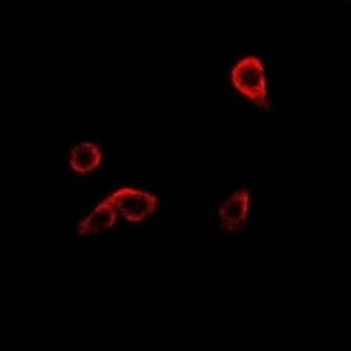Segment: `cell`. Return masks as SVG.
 Wrapping results in <instances>:
<instances>
[{
  "instance_id": "3957f363",
  "label": "cell",
  "mask_w": 351,
  "mask_h": 351,
  "mask_svg": "<svg viewBox=\"0 0 351 351\" xmlns=\"http://www.w3.org/2000/svg\"><path fill=\"white\" fill-rule=\"evenodd\" d=\"M247 213H250V192L243 188L221 204V208L218 209L219 225L227 232L239 230L247 219Z\"/></svg>"
},
{
  "instance_id": "277c9868",
  "label": "cell",
  "mask_w": 351,
  "mask_h": 351,
  "mask_svg": "<svg viewBox=\"0 0 351 351\" xmlns=\"http://www.w3.org/2000/svg\"><path fill=\"white\" fill-rule=\"evenodd\" d=\"M116 215L118 213L112 208V204L109 200H104L77 225V236H95V234L109 230L111 227H114Z\"/></svg>"
},
{
  "instance_id": "6da1fadb",
  "label": "cell",
  "mask_w": 351,
  "mask_h": 351,
  "mask_svg": "<svg viewBox=\"0 0 351 351\" xmlns=\"http://www.w3.org/2000/svg\"><path fill=\"white\" fill-rule=\"evenodd\" d=\"M230 84L236 92L247 99L256 108L269 109L267 83H265V71L263 64L256 56H246L237 62L230 71Z\"/></svg>"
},
{
  "instance_id": "5b68a950",
  "label": "cell",
  "mask_w": 351,
  "mask_h": 351,
  "mask_svg": "<svg viewBox=\"0 0 351 351\" xmlns=\"http://www.w3.org/2000/svg\"><path fill=\"white\" fill-rule=\"evenodd\" d=\"M102 162V149L93 143H81L71 153V167L77 174L95 171Z\"/></svg>"
},
{
  "instance_id": "7a4b0ae2",
  "label": "cell",
  "mask_w": 351,
  "mask_h": 351,
  "mask_svg": "<svg viewBox=\"0 0 351 351\" xmlns=\"http://www.w3.org/2000/svg\"><path fill=\"white\" fill-rule=\"evenodd\" d=\"M108 200L112 204L116 213H120L127 221H132V223H141L148 216H152L156 209V204H158L155 195L134 190V188H118Z\"/></svg>"
}]
</instances>
